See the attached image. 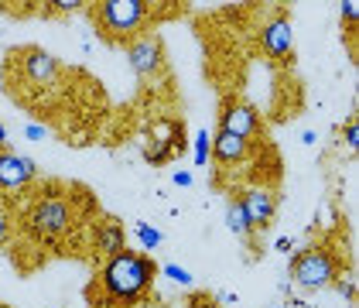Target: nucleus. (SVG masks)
<instances>
[{"label":"nucleus","instance_id":"obj_1","mask_svg":"<svg viewBox=\"0 0 359 308\" xmlns=\"http://www.w3.org/2000/svg\"><path fill=\"white\" fill-rule=\"evenodd\" d=\"M158 278V264L137 250H120L116 257L103 260V271L96 274V288L89 295L100 291V298H93L103 308H130L151 291V284Z\"/></svg>","mask_w":359,"mask_h":308},{"label":"nucleus","instance_id":"obj_2","mask_svg":"<svg viewBox=\"0 0 359 308\" xmlns=\"http://www.w3.org/2000/svg\"><path fill=\"white\" fill-rule=\"evenodd\" d=\"M76 226V213H72V202L58 192H45V196L34 199L28 213V233L41 243H58L72 233Z\"/></svg>","mask_w":359,"mask_h":308},{"label":"nucleus","instance_id":"obj_3","mask_svg":"<svg viewBox=\"0 0 359 308\" xmlns=\"http://www.w3.org/2000/svg\"><path fill=\"white\" fill-rule=\"evenodd\" d=\"M96 21L107 38L127 41V38H137L144 25L151 21V4L147 0H103L96 4Z\"/></svg>","mask_w":359,"mask_h":308},{"label":"nucleus","instance_id":"obj_4","mask_svg":"<svg viewBox=\"0 0 359 308\" xmlns=\"http://www.w3.org/2000/svg\"><path fill=\"white\" fill-rule=\"evenodd\" d=\"M339 278V257L325 247H311V250L294 253L291 260V281L298 288H325Z\"/></svg>","mask_w":359,"mask_h":308},{"label":"nucleus","instance_id":"obj_5","mask_svg":"<svg viewBox=\"0 0 359 308\" xmlns=\"http://www.w3.org/2000/svg\"><path fill=\"white\" fill-rule=\"evenodd\" d=\"M178 151H185V123L182 120H158L147 130V140H144L147 165H165Z\"/></svg>","mask_w":359,"mask_h":308},{"label":"nucleus","instance_id":"obj_6","mask_svg":"<svg viewBox=\"0 0 359 308\" xmlns=\"http://www.w3.org/2000/svg\"><path fill=\"white\" fill-rule=\"evenodd\" d=\"M120 250H127V233H123L120 220L100 216V220L93 223V253H96L100 260H110V257H116Z\"/></svg>","mask_w":359,"mask_h":308},{"label":"nucleus","instance_id":"obj_7","mask_svg":"<svg viewBox=\"0 0 359 308\" xmlns=\"http://www.w3.org/2000/svg\"><path fill=\"white\" fill-rule=\"evenodd\" d=\"M34 178V161L14 151H0V189H21Z\"/></svg>","mask_w":359,"mask_h":308},{"label":"nucleus","instance_id":"obj_8","mask_svg":"<svg viewBox=\"0 0 359 308\" xmlns=\"http://www.w3.org/2000/svg\"><path fill=\"white\" fill-rule=\"evenodd\" d=\"M257 127H260V120H257L253 107H247V103H226L219 130H229V134H236V138L250 140L257 134Z\"/></svg>","mask_w":359,"mask_h":308},{"label":"nucleus","instance_id":"obj_9","mask_svg":"<svg viewBox=\"0 0 359 308\" xmlns=\"http://www.w3.org/2000/svg\"><path fill=\"white\" fill-rule=\"evenodd\" d=\"M260 45L264 52L274 58H291V45H294V34H291V25L287 18H274L267 28L260 31Z\"/></svg>","mask_w":359,"mask_h":308},{"label":"nucleus","instance_id":"obj_10","mask_svg":"<svg viewBox=\"0 0 359 308\" xmlns=\"http://www.w3.org/2000/svg\"><path fill=\"white\" fill-rule=\"evenodd\" d=\"M127 58H130V69L137 72V76H151L165 55H161V45L154 41V38H137L130 48H127Z\"/></svg>","mask_w":359,"mask_h":308},{"label":"nucleus","instance_id":"obj_11","mask_svg":"<svg viewBox=\"0 0 359 308\" xmlns=\"http://www.w3.org/2000/svg\"><path fill=\"white\" fill-rule=\"evenodd\" d=\"M25 72H28L31 83H52L58 76V62L41 48H28L25 52Z\"/></svg>","mask_w":359,"mask_h":308},{"label":"nucleus","instance_id":"obj_12","mask_svg":"<svg viewBox=\"0 0 359 308\" xmlns=\"http://www.w3.org/2000/svg\"><path fill=\"white\" fill-rule=\"evenodd\" d=\"M243 206H247L250 220H253V226H271L277 216V199L271 196V192H247L243 196Z\"/></svg>","mask_w":359,"mask_h":308},{"label":"nucleus","instance_id":"obj_13","mask_svg":"<svg viewBox=\"0 0 359 308\" xmlns=\"http://www.w3.org/2000/svg\"><path fill=\"white\" fill-rule=\"evenodd\" d=\"M247 140L236 138V134H229V130H219L216 138H212V144H209V151L219 158L222 165H233V161H240L243 154H247Z\"/></svg>","mask_w":359,"mask_h":308},{"label":"nucleus","instance_id":"obj_14","mask_svg":"<svg viewBox=\"0 0 359 308\" xmlns=\"http://www.w3.org/2000/svg\"><path fill=\"white\" fill-rule=\"evenodd\" d=\"M226 223H229V229L236 233V236H250L257 226H253V220H250V213H247V206H243V196L240 199H233L229 202V213H226Z\"/></svg>","mask_w":359,"mask_h":308},{"label":"nucleus","instance_id":"obj_15","mask_svg":"<svg viewBox=\"0 0 359 308\" xmlns=\"http://www.w3.org/2000/svg\"><path fill=\"white\" fill-rule=\"evenodd\" d=\"M137 240L144 250H158L165 243V233H158L154 226H147V223H137Z\"/></svg>","mask_w":359,"mask_h":308},{"label":"nucleus","instance_id":"obj_16","mask_svg":"<svg viewBox=\"0 0 359 308\" xmlns=\"http://www.w3.org/2000/svg\"><path fill=\"white\" fill-rule=\"evenodd\" d=\"M209 144H212L209 130H198V138H195V165H205L209 161Z\"/></svg>","mask_w":359,"mask_h":308},{"label":"nucleus","instance_id":"obj_17","mask_svg":"<svg viewBox=\"0 0 359 308\" xmlns=\"http://www.w3.org/2000/svg\"><path fill=\"white\" fill-rule=\"evenodd\" d=\"M165 278L178 281V284H192V274H189V271H182L178 264H165Z\"/></svg>","mask_w":359,"mask_h":308},{"label":"nucleus","instance_id":"obj_18","mask_svg":"<svg viewBox=\"0 0 359 308\" xmlns=\"http://www.w3.org/2000/svg\"><path fill=\"white\" fill-rule=\"evenodd\" d=\"M339 14H342V21H356L359 18V4L356 0H342V4H339Z\"/></svg>","mask_w":359,"mask_h":308},{"label":"nucleus","instance_id":"obj_19","mask_svg":"<svg viewBox=\"0 0 359 308\" xmlns=\"http://www.w3.org/2000/svg\"><path fill=\"white\" fill-rule=\"evenodd\" d=\"M11 240V216H7V209L0 206V247Z\"/></svg>","mask_w":359,"mask_h":308},{"label":"nucleus","instance_id":"obj_20","mask_svg":"<svg viewBox=\"0 0 359 308\" xmlns=\"http://www.w3.org/2000/svg\"><path fill=\"white\" fill-rule=\"evenodd\" d=\"M342 140H346V147H359V127L356 123H349V127L342 130Z\"/></svg>","mask_w":359,"mask_h":308},{"label":"nucleus","instance_id":"obj_21","mask_svg":"<svg viewBox=\"0 0 359 308\" xmlns=\"http://www.w3.org/2000/svg\"><path fill=\"white\" fill-rule=\"evenodd\" d=\"M52 7H55V11H62V14H76L83 4H79V0H55Z\"/></svg>","mask_w":359,"mask_h":308},{"label":"nucleus","instance_id":"obj_22","mask_svg":"<svg viewBox=\"0 0 359 308\" xmlns=\"http://www.w3.org/2000/svg\"><path fill=\"white\" fill-rule=\"evenodd\" d=\"M339 295L353 302V298H356V281H339Z\"/></svg>","mask_w":359,"mask_h":308},{"label":"nucleus","instance_id":"obj_23","mask_svg":"<svg viewBox=\"0 0 359 308\" xmlns=\"http://www.w3.org/2000/svg\"><path fill=\"white\" fill-rule=\"evenodd\" d=\"M45 134H48V130H45V127H38V123H28V127H25V138L28 140H41Z\"/></svg>","mask_w":359,"mask_h":308},{"label":"nucleus","instance_id":"obj_24","mask_svg":"<svg viewBox=\"0 0 359 308\" xmlns=\"http://www.w3.org/2000/svg\"><path fill=\"white\" fill-rule=\"evenodd\" d=\"M175 185H178V189H189V185H192V175H189V171H175Z\"/></svg>","mask_w":359,"mask_h":308},{"label":"nucleus","instance_id":"obj_25","mask_svg":"<svg viewBox=\"0 0 359 308\" xmlns=\"http://www.w3.org/2000/svg\"><path fill=\"white\" fill-rule=\"evenodd\" d=\"M291 247H294L291 236H280V240H277V250H291Z\"/></svg>","mask_w":359,"mask_h":308},{"label":"nucleus","instance_id":"obj_26","mask_svg":"<svg viewBox=\"0 0 359 308\" xmlns=\"http://www.w3.org/2000/svg\"><path fill=\"white\" fill-rule=\"evenodd\" d=\"M0 144H7V130L4 127H0Z\"/></svg>","mask_w":359,"mask_h":308},{"label":"nucleus","instance_id":"obj_27","mask_svg":"<svg viewBox=\"0 0 359 308\" xmlns=\"http://www.w3.org/2000/svg\"><path fill=\"white\" fill-rule=\"evenodd\" d=\"M0 308H7V305H0Z\"/></svg>","mask_w":359,"mask_h":308}]
</instances>
